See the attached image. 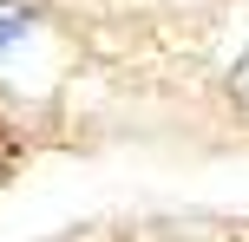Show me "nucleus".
Wrapping results in <instances>:
<instances>
[{
  "instance_id": "f03ea898",
  "label": "nucleus",
  "mask_w": 249,
  "mask_h": 242,
  "mask_svg": "<svg viewBox=\"0 0 249 242\" xmlns=\"http://www.w3.org/2000/svg\"><path fill=\"white\" fill-rule=\"evenodd\" d=\"M243 92H249V59H243Z\"/></svg>"
},
{
  "instance_id": "f257e3e1",
  "label": "nucleus",
  "mask_w": 249,
  "mask_h": 242,
  "mask_svg": "<svg viewBox=\"0 0 249 242\" xmlns=\"http://www.w3.org/2000/svg\"><path fill=\"white\" fill-rule=\"evenodd\" d=\"M26 20H33V13H26V7H13V0H0V52H7L13 39L26 33Z\"/></svg>"
}]
</instances>
